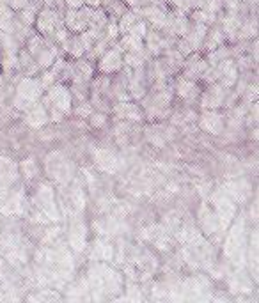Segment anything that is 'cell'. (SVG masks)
<instances>
[{"mask_svg": "<svg viewBox=\"0 0 259 303\" xmlns=\"http://www.w3.org/2000/svg\"><path fill=\"white\" fill-rule=\"evenodd\" d=\"M45 93V87L41 85L39 78H32V76H25L18 82L16 93L13 96V107L20 112H27L35 103H39Z\"/></svg>", "mask_w": 259, "mask_h": 303, "instance_id": "1", "label": "cell"}, {"mask_svg": "<svg viewBox=\"0 0 259 303\" xmlns=\"http://www.w3.org/2000/svg\"><path fill=\"white\" fill-rule=\"evenodd\" d=\"M41 103L45 105L46 110H59L67 115L73 105V94L64 83H53L52 87H48L46 96L41 98Z\"/></svg>", "mask_w": 259, "mask_h": 303, "instance_id": "2", "label": "cell"}, {"mask_svg": "<svg viewBox=\"0 0 259 303\" xmlns=\"http://www.w3.org/2000/svg\"><path fill=\"white\" fill-rule=\"evenodd\" d=\"M229 91L231 89H226V87L220 85L218 82L209 83L208 89L202 94H199V96H201V107L204 108V110H218L220 107L226 105Z\"/></svg>", "mask_w": 259, "mask_h": 303, "instance_id": "3", "label": "cell"}, {"mask_svg": "<svg viewBox=\"0 0 259 303\" xmlns=\"http://www.w3.org/2000/svg\"><path fill=\"white\" fill-rule=\"evenodd\" d=\"M114 47L110 45V48L105 52V54L99 57L98 61V71L101 75H116L123 69V52L117 48L116 41H112Z\"/></svg>", "mask_w": 259, "mask_h": 303, "instance_id": "4", "label": "cell"}, {"mask_svg": "<svg viewBox=\"0 0 259 303\" xmlns=\"http://www.w3.org/2000/svg\"><path fill=\"white\" fill-rule=\"evenodd\" d=\"M35 29H38L39 34L43 36H52V32L57 29L59 25H64V22L60 20V15L52 8H45L38 13L35 16Z\"/></svg>", "mask_w": 259, "mask_h": 303, "instance_id": "5", "label": "cell"}, {"mask_svg": "<svg viewBox=\"0 0 259 303\" xmlns=\"http://www.w3.org/2000/svg\"><path fill=\"white\" fill-rule=\"evenodd\" d=\"M208 61L204 57L197 54V52H192L188 57H184V64H183V69H181V76L187 80H194L197 82L199 78L202 76V73L208 69Z\"/></svg>", "mask_w": 259, "mask_h": 303, "instance_id": "6", "label": "cell"}, {"mask_svg": "<svg viewBox=\"0 0 259 303\" xmlns=\"http://www.w3.org/2000/svg\"><path fill=\"white\" fill-rule=\"evenodd\" d=\"M110 110H112L114 117L119 119V121L140 122L145 117L144 110L131 101H117V105H114V108H110Z\"/></svg>", "mask_w": 259, "mask_h": 303, "instance_id": "7", "label": "cell"}, {"mask_svg": "<svg viewBox=\"0 0 259 303\" xmlns=\"http://www.w3.org/2000/svg\"><path fill=\"white\" fill-rule=\"evenodd\" d=\"M224 115L218 110H204L199 117V126L201 129H204L206 133H211V135H218L224 129Z\"/></svg>", "mask_w": 259, "mask_h": 303, "instance_id": "8", "label": "cell"}, {"mask_svg": "<svg viewBox=\"0 0 259 303\" xmlns=\"http://www.w3.org/2000/svg\"><path fill=\"white\" fill-rule=\"evenodd\" d=\"M94 161L96 167L99 170L106 172V174H116L121 168V160L116 153H112L110 149H98L94 153Z\"/></svg>", "mask_w": 259, "mask_h": 303, "instance_id": "9", "label": "cell"}, {"mask_svg": "<svg viewBox=\"0 0 259 303\" xmlns=\"http://www.w3.org/2000/svg\"><path fill=\"white\" fill-rule=\"evenodd\" d=\"M174 93L184 101H195L199 98V94H201V89H199L197 82L179 76V78L174 82Z\"/></svg>", "mask_w": 259, "mask_h": 303, "instance_id": "10", "label": "cell"}, {"mask_svg": "<svg viewBox=\"0 0 259 303\" xmlns=\"http://www.w3.org/2000/svg\"><path fill=\"white\" fill-rule=\"evenodd\" d=\"M25 121H27V124L32 126V128H43L46 122H50L48 110H46L43 103H35L34 107L25 112Z\"/></svg>", "mask_w": 259, "mask_h": 303, "instance_id": "11", "label": "cell"}, {"mask_svg": "<svg viewBox=\"0 0 259 303\" xmlns=\"http://www.w3.org/2000/svg\"><path fill=\"white\" fill-rule=\"evenodd\" d=\"M206 32H208V27H206V25H202V23H192L190 30H188L187 36H183V37L188 41V45L192 47V50L199 52V50H202Z\"/></svg>", "mask_w": 259, "mask_h": 303, "instance_id": "12", "label": "cell"}, {"mask_svg": "<svg viewBox=\"0 0 259 303\" xmlns=\"http://www.w3.org/2000/svg\"><path fill=\"white\" fill-rule=\"evenodd\" d=\"M222 45H226V36H224V32H222V29H220L218 23L208 27V32H206L202 48H204L206 52H211V50H215V48L222 47Z\"/></svg>", "mask_w": 259, "mask_h": 303, "instance_id": "13", "label": "cell"}, {"mask_svg": "<svg viewBox=\"0 0 259 303\" xmlns=\"http://www.w3.org/2000/svg\"><path fill=\"white\" fill-rule=\"evenodd\" d=\"M149 59H151V55L147 54L145 48H142V50H133V52H124L123 64L130 69H135V68H142V66H145Z\"/></svg>", "mask_w": 259, "mask_h": 303, "instance_id": "14", "label": "cell"}, {"mask_svg": "<svg viewBox=\"0 0 259 303\" xmlns=\"http://www.w3.org/2000/svg\"><path fill=\"white\" fill-rule=\"evenodd\" d=\"M62 47H64V50H66V54H69L73 59H82L85 55V52H87V48H85L80 34H75V36H71L69 34V37L64 41Z\"/></svg>", "mask_w": 259, "mask_h": 303, "instance_id": "15", "label": "cell"}, {"mask_svg": "<svg viewBox=\"0 0 259 303\" xmlns=\"http://www.w3.org/2000/svg\"><path fill=\"white\" fill-rule=\"evenodd\" d=\"M18 170H20V168H18L9 158L0 156V181H4L7 186L13 185L18 179Z\"/></svg>", "mask_w": 259, "mask_h": 303, "instance_id": "16", "label": "cell"}, {"mask_svg": "<svg viewBox=\"0 0 259 303\" xmlns=\"http://www.w3.org/2000/svg\"><path fill=\"white\" fill-rule=\"evenodd\" d=\"M23 211V195L20 192L14 193L13 197H9V200L4 204H0V213L6 217H13V214H20Z\"/></svg>", "mask_w": 259, "mask_h": 303, "instance_id": "17", "label": "cell"}, {"mask_svg": "<svg viewBox=\"0 0 259 303\" xmlns=\"http://www.w3.org/2000/svg\"><path fill=\"white\" fill-rule=\"evenodd\" d=\"M190 22L192 23H202L206 27H211L216 23V15L213 13L206 11L202 8H197V9H192L190 11Z\"/></svg>", "mask_w": 259, "mask_h": 303, "instance_id": "18", "label": "cell"}, {"mask_svg": "<svg viewBox=\"0 0 259 303\" xmlns=\"http://www.w3.org/2000/svg\"><path fill=\"white\" fill-rule=\"evenodd\" d=\"M69 243L75 248V252H82L85 248V229L84 225L75 224L71 227V234H69Z\"/></svg>", "mask_w": 259, "mask_h": 303, "instance_id": "19", "label": "cell"}, {"mask_svg": "<svg viewBox=\"0 0 259 303\" xmlns=\"http://www.w3.org/2000/svg\"><path fill=\"white\" fill-rule=\"evenodd\" d=\"M227 59H233V52H231V47L222 45V47L208 52V59H206V61H208L209 66H216V64H220V62L227 61Z\"/></svg>", "mask_w": 259, "mask_h": 303, "instance_id": "20", "label": "cell"}, {"mask_svg": "<svg viewBox=\"0 0 259 303\" xmlns=\"http://www.w3.org/2000/svg\"><path fill=\"white\" fill-rule=\"evenodd\" d=\"M35 16H38V8L32 4H27L23 9L18 11V22H21L23 25H28L30 27L32 23L35 22Z\"/></svg>", "mask_w": 259, "mask_h": 303, "instance_id": "21", "label": "cell"}, {"mask_svg": "<svg viewBox=\"0 0 259 303\" xmlns=\"http://www.w3.org/2000/svg\"><path fill=\"white\" fill-rule=\"evenodd\" d=\"M103 9H105L106 16H110V18H117V20H119V16L123 15L124 11H126L128 6L124 4L123 0H114V2H110L108 6H103Z\"/></svg>", "mask_w": 259, "mask_h": 303, "instance_id": "22", "label": "cell"}, {"mask_svg": "<svg viewBox=\"0 0 259 303\" xmlns=\"http://www.w3.org/2000/svg\"><path fill=\"white\" fill-rule=\"evenodd\" d=\"M147 30H149L147 22L140 18V20H137V22H135L133 25L130 27V30H128L126 34H130V36H133V37H137V39L144 41V37H145V34H147Z\"/></svg>", "mask_w": 259, "mask_h": 303, "instance_id": "23", "label": "cell"}, {"mask_svg": "<svg viewBox=\"0 0 259 303\" xmlns=\"http://www.w3.org/2000/svg\"><path fill=\"white\" fill-rule=\"evenodd\" d=\"M18 68V54H9V52H4L2 59V69L9 75L14 69Z\"/></svg>", "mask_w": 259, "mask_h": 303, "instance_id": "24", "label": "cell"}, {"mask_svg": "<svg viewBox=\"0 0 259 303\" xmlns=\"http://www.w3.org/2000/svg\"><path fill=\"white\" fill-rule=\"evenodd\" d=\"M18 168L21 170L23 178H27V179H32L35 174H38V165H35V161L32 160V158H28V160H23Z\"/></svg>", "mask_w": 259, "mask_h": 303, "instance_id": "25", "label": "cell"}, {"mask_svg": "<svg viewBox=\"0 0 259 303\" xmlns=\"http://www.w3.org/2000/svg\"><path fill=\"white\" fill-rule=\"evenodd\" d=\"M87 119L92 128H105V126L108 124V117H106L105 112H92Z\"/></svg>", "mask_w": 259, "mask_h": 303, "instance_id": "26", "label": "cell"}, {"mask_svg": "<svg viewBox=\"0 0 259 303\" xmlns=\"http://www.w3.org/2000/svg\"><path fill=\"white\" fill-rule=\"evenodd\" d=\"M92 112H94V110H92V105L91 103H84V101H80V103L77 105V108H75V115H78V117H84V119H87Z\"/></svg>", "mask_w": 259, "mask_h": 303, "instance_id": "27", "label": "cell"}, {"mask_svg": "<svg viewBox=\"0 0 259 303\" xmlns=\"http://www.w3.org/2000/svg\"><path fill=\"white\" fill-rule=\"evenodd\" d=\"M202 9L213 13V15H220V13L224 11V0H208Z\"/></svg>", "mask_w": 259, "mask_h": 303, "instance_id": "28", "label": "cell"}, {"mask_svg": "<svg viewBox=\"0 0 259 303\" xmlns=\"http://www.w3.org/2000/svg\"><path fill=\"white\" fill-rule=\"evenodd\" d=\"M14 11L7 4H0V20H13Z\"/></svg>", "mask_w": 259, "mask_h": 303, "instance_id": "29", "label": "cell"}, {"mask_svg": "<svg viewBox=\"0 0 259 303\" xmlns=\"http://www.w3.org/2000/svg\"><path fill=\"white\" fill-rule=\"evenodd\" d=\"M27 4H28V0H7V6H9L13 11H20V9H23Z\"/></svg>", "mask_w": 259, "mask_h": 303, "instance_id": "30", "label": "cell"}, {"mask_svg": "<svg viewBox=\"0 0 259 303\" xmlns=\"http://www.w3.org/2000/svg\"><path fill=\"white\" fill-rule=\"evenodd\" d=\"M69 9H80L84 6V0H64Z\"/></svg>", "mask_w": 259, "mask_h": 303, "instance_id": "31", "label": "cell"}, {"mask_svg": "<svg viewBox=\"0 0 259 303\" xmlns=\"http://www.w3.org/2000/svg\"><path fill=\"white\" fill-rule=\"evenodd\" d=\"M7 195H9V192H7V185L4 181H0V204L7 199Z\"/></svg>", "mask_w": 259, "mask_h": 303, "instance_id": "32", "label": "cell"}, {"mask_svg": "<svg viewBox=\"0 0 259 303\" xmlns=\"http://www.w3.org/2000/svg\"><path fill=\"white\" fill-rule=\"evenodd\" d=\"M84 6H89V8H101V0H84Z\"/></svg>", "mask_w": 259, "mask_h": 303, "instance_id": "33", "label": "cell"}, {"mask_svg": "<svg viewBox=\"0 0 259 303\" xmlns=\"http://www.w3.org/2000/svg\"><path fill=\"white\" fill-rule=\"evenodd\" d=\"M160 0H140L142 6H151V4H158Z\"/></svg>", "mask_w": 259, "mask_h": 303, "instance_id": "34", "label": "cell"}, {"mask_svg": "<svg viewBox=\"0 0 259 303\" xmlns=\"http://www.w3.org/2000/svg\"><path fill=\"white\" fill-rule=\"evenodd\" d=\"M110 2H114V0H101V6H108Z\"/></svg>", "mask_w": 259, "mask_h": 303, "instance_id": "35", "label": "cell"}, {"mask_svg": "<svg viewBox=\"0 0 259 303\" xmlns=\"http://www.w3.org/2000/svg\"><path fill=\"white\" fill-rule=\"evenodd\" d=\"M2 85H4V78H2V75H0V89H2Z\"/></svg>", "mask_w": 259, "mask_h": 303, "instance_id": "36", "label": "cell"}]
</instances>
